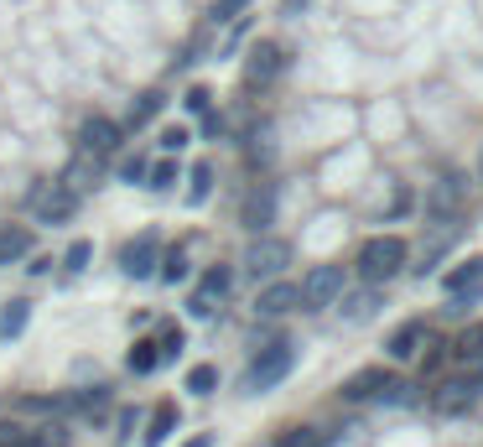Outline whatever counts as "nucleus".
Segmentation results:
<instances>
[{"label":"nucleus","mask_w":483,"mask_h":447,"mask_svg":"<svg viewBox=\"0 0 483 447\" xmlns=\"http://www.w3.org/2000/svg\"><path fill=\"white\" fill-rule=\"evenodd\" d=\"M89 255H94V244H89V239H78V244L68 250V261H62V266H68V270H84V266H89Z\"/></svg>","instance_id":"34"},{"label":"nucleus","mask_w":483,"mask_h":447,"mask_svg":"<svg viewBox=\"0 0 483 447\" xmlns=\"http://www.w3.org/2000/svg\"><path fill=\"white\" fill-rule=\"evenodd\" d=\"M291 307H302V292H297L291 281H275V276L260 286V297H255V312H260V318H286Z\"/></svg>","instance_id":"9"},{"label":"nucleus","mask_w":483,"mask_h":447,"mask_svg":"<svg viewBox=\"0 0 483 447\" xmlns=\"http://www.w3.org/2000/svg\"><path fill=\"white\" fill-rule=\"evenodd\" d=\"M156 276H161V281H172V286H177L182 276H187V261H182V250H172V255H161V266H156Z\"/></svg>","instance_id":"28"},{"label":"nucleus","mask_w":483,"mask_h":447,"mask_svg":"<svg viewBox=\"0 0 483 447\" xmlns=\"http://www.w3.org/2000/svg\"><path fill=\"white\" fill-rule=\"evenodd\" d=\"M27 318H31V302L16 297L11 307H5V312H0V333H5V338H16V333L27 328Z\"/></svg>","instance_id":"21"},{"label":"nucleus","mask_w":483,"mask_h":447,"mask_svg":"<svg viewBox=\"0 0 483 447\" xmlns=\"http://www.w3.org/2000/svg\"><path fill=\"white\" fill-rule=\"evenodd\" d=\"M182 104H187V110H192V115H209V110H213V94L203 89V84H192V89H187V99H182Z\"/></svg>","instance_id":"30"},{"label":"nucleus","mask_w":483,"mask_h":447,"mask_svg":"<svg viewBox=\"0 0 483 447\" xmlns=\"http://www.w3.org/2000/svg\"><path fill=\"white\" fill-rule=\"evenodd\" d=\"M130 375H151L156 364H161V349H156V338H135V349H130Z\"/></svg>","instance_id":"18"},{"label":"nucleus","mask_w":483,"mask_h":447,"mask_svg":"<svg viewBox=\"0 0 483 447\" xmlns=\"http://www.w3.org/2000/svg\"><path fill=\"white\" fill-rule=\"evenodd\" d=\"M343 286H348V270H343V266H312L302 276V286H297V292H302V307H307V312H323V307H332V302H338V292H343Z\"/></svg>","instance_id":"3"},{"label":"nucleus","mask_w":483,"mask_h":447,"mask_svg":"<svg viewBox=\"0 0 483 447\" xmlns=\"http://www.w3.org/2000/svg\"><path fill=\"white\" fill-rule=\"evenodd\" d=\"M483 385L473 375H453V380H442V385L431 390V411H442V417H468L473 406H479Z\"/></svg>","instance_id":"6"},{"label":"nucleus","mask_w":483,"mask_h":447,"mask_svg":"<svg viewBox=\"0 0 483 447\" xmlns=\"http://www.w3.org/2000/svg\"><path fill=\"white\" fill-rule=\"evenodd\" d=\"M422 338H426L422 323H400V328H395V338H390V359H416Z\"/></svg>","instance_id":"17"},{"label":"nucleus","mask_w":483,"mask_h":447,"mask_svg":"<svg viewBox=\"0 0 483 447\" xmlns=\"http://www.w3.org/2000/svg\"><path fill=\"white\" fill-rule=\"evenodd\" d=\"M442 349H447V344H442V338H426V354H422V369H437V364H442Z\"/></svg>","instance_id":"36"},{"label":"nucleus","mask_w":483,"mask_h":447,"mask_svg":"<svg viewBox=\"0 0 483 447\" xmlns=\"http://www.w3.org/2000/svg\"><path fill=\"white\" fill-rule=\"evenodd\" d=\"M146 178V161H141V156H135V161H125V182H141Z\"/></svg>","instance_id":"38"},{"label":"nucleus","mask_w":483,"mask_h":447,"mask_svg":"<svg viewBox=\"0 0 483 447\" xmlns=\"http://www.w3.org/2000/svg\"><path fill=\"white\" fill-rule=\"evenodd\" d=\"M161 115V94H141V104H135V110H130V125H151V120Z\"/></svg>","instance_id":"27"},{"label":"nucleus","mask_w":483,"mask_h":447,"mask_svg":"<svg viewBox=\"0 0 483 447\" xmlns=\"http://www.w3.org/2000/svg\"><path fill=\"white\" fill-rule=\"evenodd\" d=\"M447 292H453V297H463V292H468V297H479V292H483V255L463 261V266L447 276Z\"/></svg>","instance_id":"14"},{"label":"nucleus","mask_w":483,"mask_h":447,"mask_svg":"<svg viewBox=\"0 0 483 447\" xmlns=\"http://www.w3.org/2000/svg\"><path fill=\"white\" fill-rule=\"evenodd\" d=\"M78 141L89 156H110V151H120V125L110 115H89L84 120V130H78Z\"/></svg>","instance_id":"10"},{"label":"nucleus","mask_w":483,"mask_h":447,"mask_svg":"<svg viewBox=\"0 0 483 447\" xmlns=\"http://www.w3.org/2000/svg\"><path fill=\"white\" fill-rule=\"evenodd\" d=\"M281 68H286V47L266 37V42H255L250 58H244V84H271Z\"/></svg>","instance_id":"7"},{"label":"nucleus","mask_w":483,"mask_h":447,"mask_svg":"<svg viewBox=\"0 0 483 447\" xmlns=\"http://www.w3.org/2000/svg\"><path fill=\"white\" fill-rule=\"evenodd\" d=\"M240 11H250V0H213V21H240Z\"/></svg>","instance_id":"31"},{"label":"nucleus","mask_w":483,"mask_h":447,"mask_svg":"<svg viewBox=\"0 0 483 447\" xmlns=\"http://www.w3.org/2000/svg\"><path fill=\"white\" fill-rule=\"evenodd\" d=\"M275 447H328V432H323V426H302V421H297V426H286V432H281V443Z\"/></svg>","instance_id":"19"},{"label":"nucleus","mask_w":483,"mask_h":447,"mask_svg":"<svg viewBox=\"0 0 483 447\" xmlns=\"http://www.w3.org/2000/svg\"><path fill=\"white\" fill-rule=\"evenodd\" d=\"M0 447H27V426L21 421H0Z\"/></svg>","instance_id":"32"},{"label":"nucleus","mask_w":483,"mask_h":447,"mask_svg":"<svg viewBox=\"0 0 483 447\" xmlns=\"http://www.w3.org/2000/svg\"><path fill=\"white\" fill-rule=\"evenodd\" d=\"M187 390H192V395H213V390H218V369H213V364H192V369H187Z\"/></svg>","instance_id":"24"},{"label":"nucleus","mask_w":483,"mask_h":447,"mask_svg":"<svg viewBox=\"0 0 483 447\" xmlns=\"http://www.w3.org/2000/svg\"><path fill=\"white\" fill-rule=\"evenodd\" d=\"M187 447H209V437H192V443H187Z\"/></svg>","instance_id":"40"},{"label":"nucleus","mask_w":483,"mask_h":447,"mask_svg":"<svg viewBox=\"0 0 483 447\" xmlns=\"http://www.w3.org/2000/svg\"><path fill=\"white\" fill-rule=\"evenodd\" d=\"M385 385H390V375H385V369H359V375H348V380H343L338 395H343L348 406H359V401H374Z\"/></svg>","instance_id":"12"},{"label":"nucleus","mask_w":483,"mask_h":447,"mask_svg":"<svg viewBox=\"0 0 483 447\" xmlns=\"http://www.w3.org/2000/svg\"><path fill=\"white\" fill-rule=\"evenodd\" d=\"M156 266H161V239H156V235L130 239V244L120 250V270H125V276H135V281L156 276Z\"/></svg>","instance_id":"8"},{"label":"nucleus","mask_w":483,"mask_h":447,"mask_svg":"<svg viewBox=\"0 0 483 447\" xmlns=\"http://www.w3.org/2000/svg\"><path fill=\"white\" fill-rule=\"evenodd\" d=\"M338 302H343L338 312H343L348 323H369V318H374V307H380V286H369V281H364V292H348V286H343Z\"/></svg>","instance_id":"13"},{"label":"nucleus","mask_w":483,"mask_h":447,"mask_svg":"<svg viewBox=\"0 0 483 447\" xmlns=\"http://www.w3.org/2000/svg\"><path fill=\"white\" fill-rule=\"evenodd\" d=\"M297 5H307V0H286V11H297Z\"/></svg>","instance_id":"41"},{"label":"nucleus","mask_w":483,"mask_h":447,"mask_svg":"<svg viewBox=\"0 0 483 447\" xmlns=\"http://www.w3.org/2000/svg\"><path fill=\"white\" fill-rule=\"evenodd\" d=\"M453 354H457V359H473V354H483V323H473V328H463V333H457Z\"/></svg>","instance_id":"25"},{"label":"nucleus","mask_w":483,"mask_h":447,"mask_svg":"<svg viewBox=\"0 0 483 447\" xmlns=\"http://www.w3.org/2000/svg\"><path fill=\"white\" fill-rule=\"evenodd\" d=\"M146 178H151V187H172L177 182V161H156Z\"/></svg>","instance_id":"33"},{"label":"nucleus","mask_w":483,"mask_h":447,"mask_svg":"<svg viewBox=\"0 0 483 447\" xmlns=\"http://www.w3.org/2000/svg\"><path fill=\"white\" fill-rule=\"evenodd\" d=\"M156 349H161V359H172L182 349V328H161V338H156Z\"/></svg>","instance_id":"35"},{"label":"nucleus","mask_w":483,"mask_h":447,"mask_svg":"<svg viewBox=\"0 0 483 447\" xmlns=\"http://www.w3.org/2000/svg\"><path fill=\"white\" fill-rule=\"evenodd\" d=\"M229 286H234V270L229 266H209L203 270V286H198V292H203V297H229Z\"/></svg>","instance_id":"20"},{"label":"nucleus","mask_w":483,"mask_h":447,"mask_svg":"<svg viewBox=\"0 0 483 447\" xmlns=\"http://www.w3.org/2000/svg\"><path fill=\"white\" fill-rule=\"evenodd\" d=\"M27 447H68V432H62L58 421H53V426H37V432H27Z\"/></svg>","instance_id":"26"},{"label":"nucleus","mask_w":483,"mask_h":447,"mask_svg":"<svg viewBox=\"0 0 483 447\" xmlns=\"http://www.w3.org/2000/svg\"><path fill=\"white\" fill-rule=\"evenodd\" d=\"M479 172H483V151H479Z\"/></svg>","instance_id":"42"},{"label":"nucleus","mask_w":483,"mask_h":447,"mask_svg":"<svg viewBox=\"0 0 483 447\" xmlns=\"http://www.w3.org/2000/svg\"><path fill=\"white\" fill-rule=\"evenodd\" d=\"M21 255H31V229L5 224V229H0V266H11V261H21Z\"/></svg>","instance_id":"15"},{"label":"nucleus","mask_w":483,"mask_h":447,"mask_svg":"<svg viewBox=\"0 0 483 447\" xmlns=\"http://www.w3.org/2000/svg\"><path fill=\"white\" fill-rule=\"evenodd\" d=\"M209 187H213V172L198 161V167H192V187H187V203H203V198H209Z\"/></svg>","instance_id":"29"},{"label":"nucleus","mask_w":483,"mask_h":447,"mask_svg":"<svg viewBox=\"0 0 483 447\" xmlns=\"http://www.w3.org/2000/svg\"><path fill=\"white\" fill-rule=\"evenodd\" d=\"M161 146H167V151H182V146H187V130H182V125H177V130H167V136H161Z\"/></svg>","instance_id":"37"},{"label":"nucleus","mask_w":483,"mask_h":447,"mask_svg":"<svg viewBox=\"0 0 483 447\" xmlns=\"http://www.w3.org/2000/svg\"><path fill=\"white\" fill-rule=\"evenodd\" d=\"M468 375H473V380L483 385V354H473V359H468Z\"/></svg>","instance_id":"39"},{"label":"nucleus","mask_w":483,"mask_h":447,"mask_svg":"<svg viewBox=\"0 0 483 447\" xmlns=\"http://www.w3.org/2000/svg\"><path fill=\"white\" fill-rule=\"evenodd\" d=\"M405 261H411V244L400 235H374V239H364V250H359V276L369 286H390L395 276L405 270Z\"/></svg>","instance_id":"1"},{"label":"nucleus","mask_w":483,"mask_h":447,"mask_svg":"<svg viewBox=\"0 0 483 447\" xmlns=\"http://www.w3.org/2000/svg\"><path fill=\"white\" fill-rule=\"evenodd\" d=\"M73 209H78L73 182H42V187H31V213H37L42 224H68Z\"/></svg>","instance_id":"5"},{"label":"nucleus","mask_w":483,"mask_h":447,"mask_svg":"<svg viewBox=\"0 0 483 447\" xmlns=\"http://www.w3.org/2000/svg\"><path fill=\"white\" fill-rule=\"evenodd\" d=\"M457 198H463V182H457V178H442V182H437V193H431V213H453Z\"/></svg>","instance_id":"23"},{"label":"nucleus","mask_w":483,"mask_h":447,"mask_svg":"<svg viewBox=\"0 0 483 447\" xmlns=\"http://www.w3.org/2000/svg\"><path fill=\"white\" fill-rule=\"evenodd\" d=\"M291 344H266L260 354L250 359V375H244V385L250 390H275L286 375H291Z\"/></svg>","instance_id":"4"},{"label":"nucleus","mask_w":483,"mask_h":447,"mask_svg":"<svg viewBox=\"0 0 483 447\" xmlns=\"http://www.w3.org/2000/svg\"><path fill=\"white\" fill-rule=\"evenodd\" d=\"M68 406H78L84 417H99V411L110 406V385H89V390H78V395H73Z\"/></svg>","instance_id":"22"},{"label":"nucleus","mask_w":483,"mask_h":447,"mask_svg":"<svg viewBox=\"0 0 483 447\" xmlns=\"http://www.w3.org/2000/svg\"><path fill=\"white\" fill-rule=\"evenodd\" d=\"M177 406H172V401H161V406H156V411H151V426H146V443H151V447H161V443H167V437H172V432H177Z\"/></svg>","instance_id":"16"},{"label":"nucleus","mask_w":483,"mask_h":447,"mask_svg":"<svg viewBox=\"0 0 483 447\" xmlns=\"http://www.w3.org/2000/svg\"><path fill=\"white\" fill-rule=\"evenodd\" d=\"M271 219H275V187L260 182V187H250V198H244V229H250V235H266Z\"/></svg>","instance_id":"11"},{"label":"nucleus","mask_w":483,"mask_h":447,"mask_svg":"<svg viewBox=\"0 0 483 447\" xmlns=\"http://www.w3.org/2000/svg\"><path fill=\"white\" fill-rule=\"evenodd\" d=\"M291 266V244L275 235H255L250 239V250H244V270L255 276V281H271V276H281V270Z\"/></svg>","instance_id":"2"}]
</instances>
